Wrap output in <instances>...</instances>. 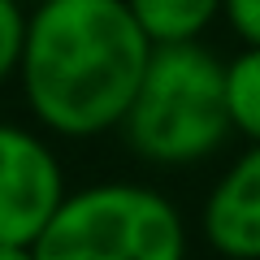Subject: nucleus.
Returning a JSON list of instances; mask_svg holds the SVG:
<instances>
[{
  "mask_svg": "<svg viewBox=\"0 0 260 260\" xmlns=\"http://www.w3.org/2000/svg\"><path fill=\"white\" fill-rule=\"evenodd\" d=\"M30 251L35 260H186V225L152 186L95 182L65 191Z\"/></svg>",
  "mask_w": 260,
  "mask_h": 260,
  "instance_id": "nucleus-3",
  "label": "nucleus"
},
{
  "mask_svg": "<svg viewBox=\"0 0 260 260\" xmlns=\"http://www.w3.org/2000/svg\"><path fill=\"white\" fill-rule=\"evenodd\" d=\"M204 239L225 260H260V143H251L204 200Z\"/></svg>",
  "mask_w": 260,
  "mask_h": 260,
  "instance_id": "nucleus-5",
  "label": "nucleus"
},
{
  "mask_svg": "<svg viewBox=\"0 0 260 260\" xmlns=\"http://www.w3.org/2000/svg\"><path fill=\"white\" fill-rule=\"evenodd\" d=\"M221 18L243 39V48H260V0H221Z\"/></svg>",
  "mask_w": 260,
  "mask_h": 260,
  "instance_id": "nucleus-9",
  "label": "nucleus"
},
{
  "mask_svg": "<svg viewBox=\"0 0 260 260\" xmlns=\"http://www.w3.org/2000/svg\"><path fill=\"white\" fill-rule=\"evenodd\" d=\"M117 126L130 152L152 165H195L213 156L230 135L225 61H217L200 39L152 44Z\"/></svg>",
  "mask_w": 260,
  "mask_h": 260,
  "instance_id": "nucleus-2",
  "label": "nucleus"
},
{
  "mask_svg": "<svg viewBox=\"0 0 260 260\" xmlns=\"http://www.w3.org/2000/svg\"><path fill=\"white\" fill-rule=\"evenodd\" d=\"M126 9L152 44H186L221 18V0H126Z\"/></svg>",
  "mask_w": 260,
  "mask_h": 260,
  "instance_id": "nucleus-6",
  "label": "nucleus"
},
{
  "mask_svg": "<svg viewBox=\"0 0 260 260\" xmlns=\"http://www.w3.org/2000/svg\"><path fill=\"white\" fill-rule=\"evenodd\" d=\"M148 56L126 0H44L26 9L18 78L39 126L91 139L121 121Z\"/></svg>",
  "mask_w": 260,
  "mask_h": 260,
  "instance_id": "nucleus-1",
  "label": "nucleus"
},
{
  "mask_svg": "<svg viewBox=\"0 0 260 260\" xmlns=\"http://www.w3.org/2000/svg\"><path fill=\"white\" fill-rule=\"evenodd\" d=\"M0 260H35L26 243H0Z\"/></svg>",
  "mask_w": 260,
  "mask_h": 260,
  "instance_id": "nucleus-10",
  "label": "nucleus"
},
{
  "mask_svg": "<svg viewBox=\"0 0 260 260\" xmlns=\"http://www.w3.org/2000/svg\"><path fill=\"white\" fill-rule=\"evenodd\" d=\"M61 200L65 174L56 152L39 135L0 121V243L30 247Z\"/></svg>",
  "mask_w": 260,
  "mask_h": 260,
  "instance_id": "nucleus-4",
  "label": "nucleus"
},
{
  "mask_svg": "<svg viewBox=\"0 0 260 260\" xmlns=\"http://www.w3.org/2000/svg\"><path fill=\"white\" fill-rule=\"evenodd\" d=\"M18 5L22 9H35V5H44V0H18Z\"/></svg>",
  "mask_w": 260,
  "mask_h": 260,
  "instance_id": "nucleus-11",
  "label": "nucleus"
},
{
  "mask_svg": "<svg viewBox=\"0 0 260 260\" xmlns=\"http://www.w3.org/2000/svg\"><path fill=\"white\" fill-rule=\"evenodd\" d=\"M225 113L230 130L260 143V48H243L234 61H225Z\"/></svg>",
  "mask_w": 260,
  "mask_h": 260,
  "instance_id": "nucleus-7",
  "label": "nucleus"
},
{
  "mask_svg": "<svg viewBox=\"0 0 260 260\" xmlns=\"http://www.w3.org/2000/svg\"><path fill=\"white\" fill-rule=\"evenodd\" d=\"M22 39H26V9L18 0H0V83L18 74Z\"/></svg>",
  "mask_w": 260,
  "mask_h": 260,
  "instance_id": "nucleus-8",
  "label": "nucleus"
}]
</instances>
